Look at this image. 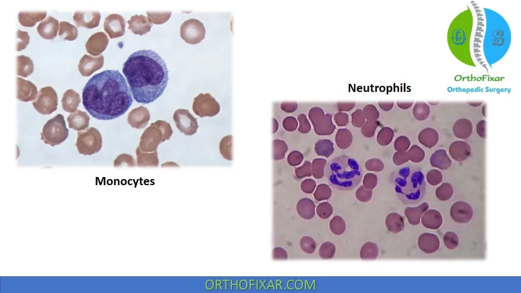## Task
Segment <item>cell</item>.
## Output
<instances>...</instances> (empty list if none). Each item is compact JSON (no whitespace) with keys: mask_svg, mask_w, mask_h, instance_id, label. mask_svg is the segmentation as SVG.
Instances as JSON below:
<instances>
[{"mask_svg":"<svg viewBox=\"0 0 521 293\" xmlns=\"http://www.w3.org/2000/svg\"><path fill=\"white\" fill-rule=\"evenodd\" d=\"M82 104L94 118L111 120L124 114L133 102L126 79L118 71L107 70L94 75L85 84Z\"/></svg>","mask_w":521,"mask_h":293,"instance_id":"obj_1","label":"cell"},{"mask_svg":"<svg viewBox=\"0 0 521 293\" xmlns=\"http://www.w3.org/2000/svg\"><path fill=\"white\" fill-rule=\"evenodd\" d=\"M133 98L148 104L164 91L168 80V69L163 58L153 50L143 49L132 53L122 69Z\"/></svg>","mask_w":521,"mask_h":293,"instance_id":"obj_2","label":"cell"},{"mask_svg":"<svg viewBox=\"0 0 521 293\" xmlns=\"http://www.w3.org/2000/svg\"><path fill=\"white\" fill-rule=\"evenodd\" d=\"M327 173L331 185L341 189L355 188L361 181L362 174L357 162L345 156L331 160L327 165Z\"/></svg>","mask_w":521,"mask_h":293,"instance_id":"obj_3","label":"cell"},{"mask_svg":"<svg viewBox=\"0 0 521 293\" xmlns=\"http://www.w3.org/2000/svg\"><path fill=\"white\" fill-rule=\"evenodd\" d=\"M395 179L396 187L400 199L413 204L419 201L424 196L425 184L423 174L419 171H411L399 174Z\"/></svg>","mask_w":521,"mask_h":293,"instance_id":"obj_4","label":"cell"},{"mask_svg":"<svg viewBox=\"0 0 521 293\" xmlns=\"http://www.w3.org/2000/svg\"><path fill=\"white\" fill-rule=\"evenodd\" d=\"M173 133L170 125L163 120H158L148 127L140 137L138 146L143 152L157 151L160 143L169 140Z\"/></svg>","mask_w":521,"mask_h":293,"instance_id":"obj_5","label":"cell"},{"mask_svg":"<svg viewBox=\"0 0 521 293\" xmlns=\"http://www.w3.org/2000/svg\"><path fill=\"white\" fill-rule=\"evenodd\" d=\"M68 135L69 130L66 127L64 117L61 114H57L44 125L41 139L45 144L54 146L65 141Z\"/></svg>","mask_w":521,"mask_h":293,"instance_id":"obj_6","label":"cell"},{"mask_svg":"<svg viewBox=\"0 0 521 293\" xmlns=\"http://www.w3.org/2000/svg\"><path fill=\"white\" fill-rule=\"evenodd\" d=\"M76 146L78 153L91 156L99 152L102 146V138L98 129L90 127L77 133Z\"/></svg>","mask_w":521,"mask_h":293,"instance_id":"obj_7","label":"cell"},{"mask_svg":"<svg viewBox=\"0 0 521 293\" xmlns=\"http://www.w3.org/2000/svg\"><path fill=\"white\" fill-rule=\"evenodd\" d=\"M32 104L39 113L43 115L51 114L57 109L58 105L55 91L51 86L41 88Z\"/></svg>","mask_w":521,"mask_h":293,"instance_id":"obj_8","label":"cell"},{"mask_svg":"<svg viewBox=\"0 0 521 293\" xmlns=\"http://www.w3.org/2000/svg\"><path fill=\"white\" fill-rule=\"evenodd\" d=\"M206 28L199 20L191 18L184 21L180 27V36L190 44L200 43L205 37Z\"/></svg>","mask_w":521,"mask_h":293,"instance_id":"obj_9","label":"cell"},{"mask_svg":"<svg viewBox=\"0 0 521 293\" xmlns=\"http://www.w3.org/2000/svg\"><path fill=\"white\" fill-rule=\"evenodd\" d=\"M192 110L194 113L200 116H213L220 110L217 101L209 93L199 94L194 98Z\"/></svg>","mask_w":521,"mask_h":293,"instance_id":"obj_10","label":"cell"},{"mask_svg":"<svg viewBox=\"0 0 521 293\" xmlns=\"http://www.w3.org/2000/svg\"><path fill=\"white\" fill-rule=\"evenodd\" d=\"M173 119L177 128L185 135L190 136L196 133L198 128L197 119L187 109L176 110Z\"/></svg>","mask_w":521,"mask_h":293,"instance_id":"obj_11","label":"cell"},{"mask_svg":"<svg viewBox=\"0 0 521 293\" xmlns=\"http://www.w3.org/2000/svg\"><path fill=\"white\" fill-rule=\"evenodd\" d=\"M126 21L118 14H111L107 16L104 22V30L110 39L123 36L125 33Z\"/></svg>","mask_w":521,"mask_h":293,"instance_id":"obj_12","label":"cell"},{"mask_svg":"<svg viewBox=\"0 0 521 293\" xmlns=\"http://www.w3.org/2000/svg\"><path fill=\"white\" fill-rule=\"evenodd\" d=\"M108 42L107 36L102 32H98L90 37L85 47L89 53L97 56L105 50Z\"/></svg>","mask_w":521,"mask_h":293,"instance_id":"obj_13","label":"cell"},{"mask_svg":"<svg viewBox=\"0 0 521 293\" xmlns=\"http://www.w3.org/2000/svg\"><path fill=\"white\" fill-rule=\"evenodd\" d=\"M104 65V56L93 57L84 54L80 60L78 70L81 75L88 77L100 69Z\"/></svg>","mask_w":521,"mask_h":293,"instance_id":"obj_14","label":"cell"},{"mask_svg":"<svg viewBox=\"0 0 521 293\" xmlns=\"http://www.w3.org/2000/svg\"><path fill=\"white\" fill-rule=\"evenodd\" d=\"M16 98L23 102H28L36 99L38 95L37 88L32 82L21 77H16Z\"/></svg>","mask_w":521,"mask_h":293,"instance_id":"obj_15","label":"cell"},{"mask_svg":"<svg viewBox=\"0 0 521 293\" xmlns=\"http://www.w3.org/2000/svg\"><path fill=\"white\" fill-rule=\"evenodd\" d=\"M73 18L78 27L93 28L99 25L101 14L97 11H76Z\"/></svg>","mask_w":521,"mask_h":293,"instance_id":"obj_16","label":"cell"},{"mask_svg":"<svg viewBox=\"0 0 521 293\" xmlns=\"http://www.w3.org/2000/svg\"><path fill=\"white\" fill-rule=\"evenodd\" d=\"M150 120V113L147 108L141 106L134 108L128 114L127 121L132 128H144Z\"/></svg>","mask_w":521,"mask_h":293,"instance_id":"obj_17","label":"cell"},{"mask_svg":"<svg viewBox=\"0 0 521 293\" xmlns=\"http://www.w3.org/2000/svg\"><path fill=\"white\" fill-rule=\"evenodd\" d=\"M450 215L454 221L459 223H467L473 217L472 208L464 202L455 203L451 208Z\"/></svg>","mask_w":521,"mask_h":293,"instance_id":"obj_18","label":"cell"},{"mask_svg":"<svg viewBox=\"0 0 521 293\" xmlns=\"http://www.w3.org/2000/svg\"><path fill=\"white\" fill-rule=\"evenodd\" d=\"M58 28V20L51 16H48L39 24L37 30L43 38L51 40L56 36Z\"/></svg>","mask_w":521,"mask_h":293,"instance_id":"obj_19","label":"cell"},{"mask_svg":"<svg viewBox=\"0 0 521 293\" xmlns=\"http://www.w3.org/2000/svg\"><path fill=\"white\" fill-rule=\"evenodd\" d=\"M128 28L135 35L142 36L151 31L152 24L143 15L132 16L128 20Z\"/></svg>","mask_w":521,"mask_h":293,"instance_id":"obj_20","label":"cell"},{"mask_svg":"<svg viewBox=\"0 0 521 293\" xmlns=\"http://www.w3.org/2000/svg\"><path fill=\"white\" fill-rule=\"evenodd\" d=\"M90 117L84 111L77 110L67 119L69 128L76 131H82L89 126Z\"/></svg>","mask_w":521,"mask_h":293,"instance_id":"obj_21","label":"cell"},{"mask_svg":"<svg viewBox=\"0 0 521 293\" xmlns=\"http://www.w3.org/2000/svg\"><path fill=\"white\" fill-rule=\"evenodd\" d=\"M418 245L420 249L426 253H432L437 251L440 246L438 237L432 233H424L421 235L418 240Z\"/></svg>","mask_w":521,"mask_h":293,"instance_id":"obj_22","label":"cell"},{"mask_svg":"<svg viewBox=\"0 0 521 293\" xmlns=\"http://www.w3.org/2000/svg\"><path fill=\"white\" fill-rule=\"evenodd\" d=\"M47 15L46 11H21L18 14L19 22L25 27L34 26L36 23L44 19Z\"/></svg>","mask_w":521,"mask_h":293,"instance_id":"obj_23","label":"cell"},{"mask_svg":"<svg viewBox=\"0 0 521 293\" xmlns=\"http://www.w3.org/2000/svg\"><path fill=\"white\" fill-rule=\"evenodd\" d=\"M80 102L79 94L73 89H69L63 94L62 108L66 112L73 113L77 110Z\"/></svg>","mask_w":521,"mask_h":293,"instance_id":"obj_24","label":"cell"},{"mask_svg":"<svg viewBox=\"0 0 521 293\" xmlns=\"http://www.w3.org/2000/svg\"><path fill=\"white\" fill-rule=\"evenodd\" d=\"M137 165L140 167H157L159 160L157 151L143 152L138 146L135 151Z\"/></svg>","mask_w":521,"mask_h":293,"instance_id":"obj_25","label":"cell"},{"mask_svg":"<svg viewBox=\"0 0 521 293\" xmlns=\"http://www.w3.org/2000/svg\"><path fill=\"white\" fill-rule=\"evenodd\" d=\"M421 220L422 224L425 227L433 229L440 227L443 221L441 214L435 210L425 212L422 217Z\"/></svg>","mask_w":521,"mask_h":293,"instance_id":"obj_26","label":"cell"},{"mask_svg":"<svg viewBox=\"0 0 521 293\" xmlns=\"http://www.w3.org/2000/svg\"><path fill=\"white\" fill-rule=\"evenodd\" d=\"M34 69L33 61L29 57L23 55L17 56V75L26 77L33 73Z\"/></svg>","mask_w":521,"mask_h":293,"instance_id":"obj_27","label":"cell"},{"mask_svg":"<svg viewBox=\"0 0 521 293\" xmlns=\"http://www.w3.org/2000/svg\"><path fill=\"white\" fill-rule=\"evenodd\" d=\"M59 35L64 40L73 41L78 36V30L73 24L67 21H61L59 24Z\"/></svg>","mask_w":521,"mask_h":293,"instance_id":"obj_28","label":"cell"},{"mask_svg":"<svg viewBox=\"0 0 521 293\" xmlns=\"http://www.w3.org/2000/svg\"><path fill=\"white\" fill-rule=\"evenodd\" d=\"M148 18L150 23L161 24L166 22L170 17L171 12L147 11Z\"/></svg>","mask_w":521,"mask_h":293,"instance_id":"obj_29","label":"cell"},{"mask_svg":"<svg viewBox=\"0 0 521 293\" xmlns=\"http://www.w3.org/2000/svg\"><path fill=\"white\" fill-rule=\"evenodd\" d=\"M125 165L128 167L135 166V161L131 155L127 154H121L115 158L113 162L114 167H122Z\"/></svg>","mask_w":521,"mask_h":293,"instance_id":"obj_30","label":"cell"},{"mask_svg":"<svg viewBox=\"0 0 521 293\" xmlns=\"http://www.w3.org/2000/svg\"><path fill=\"white\" fill-rule=\"evenodd\" d=\"M17 38L18 41L16 50L19 51L24 49L30 42V37L28 33L18 30L17 31Z\"/></svg>","mask_w":521,"mask_h":293,"instance_id":"obj_31","label":"cell"},{"mask_svg":"<svg viewBox=\"0 0 521 293\" xmlns=\"http://www.w3.org/2000/svg\"><path fill=\"white\" fill-rule=\"evenodd\" d=\"M443 241L445 246L449 249H454L458 244V238L457 235L452 231L447 232L443 237Z\"/></svg>","mask_w":521,"mask_h":293,"instance_id":"obj_32","label":"cell"}]
</instances>
